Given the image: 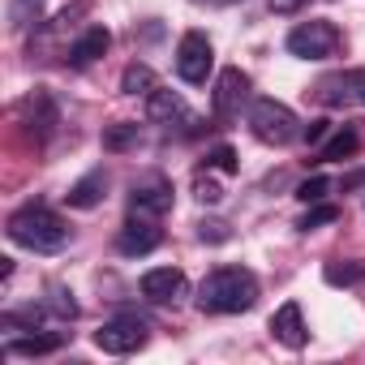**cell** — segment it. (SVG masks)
Segmentation results:
<instances>
[{
    "instance_id": "1",
    "label": "cell",
    "mask_w": 365,
    "mask_h": 365,
    "mask_svg": "<svg viewBox=\"0 0 365 365\" xmlns=\"http://www.w3.org/2000/svg\"><path fill=\"white\" fill-rule=\"evenodd\" d=\"M254 305H258V279L245 267H220L198 288V309L202 314H245Z\"/></svg>"
},
{
    "instance_id": "2",
    "label": "cell",
    "mask_w": 365,
    "mask_h": 365,
    "mask_svg": "<svg viewBox=\"0 0 365 365\" xmlns=\"http://www.w3.org/2000/svg\"><path fill=\"white\" fill-rule=\"evenodd\" d=\"M9 241L22 250H35V254H56L69 241V228L48 207H22L9 215Z\"/></svg>"
},
{
    "instance_id": "3",
    "label": "cell",
    "mask_w": 365,
    "mask_h": 365,
    "mask_svg": "<svg viewBox=\"0 0 365 365\" xmlns=\"http://www.w3.org/2000/svg\"><path fill=\"white\" fill-rule=\"evenodd\" d=\"M250 129H254V138L267 142V146H288V142L301 133V120H297V112H292L288 103H279V99H258V103L250 108Z\"/></svg>"
},
{
    "instance_id": "4",
    "label": "cell",
    "mask_w": 365,
    "mask_h": 365,
    "mask_svg": "<svg viewBox=\"0 0 365 365\" xmlns=\"http://www.w3.org/2000/svg\"><path fill=\"white\" fill-rule=\"evenodd\" d=\"M288 52L297 61H331L339 52V31L327 22V18H314V22H301L297 31H288Z\"/></svg>"
},
{
    "instance_id": "5",
    "label": "cell",
    "mask_w": 365,
    "mask_h": 365,
    "mask_svg": "<svg viewBox=\"0 0 365 365\" xmlns=\"http://www.w3.org/2000/svg\"><path fill=\"white\" fill-rule=\"evenodd\" d=\"M146 339H150V327H146V318H138V314H120V318H112V322H103V327L95 331V348H99V352H112V356H129V352H138Z\"/></svg>"
},
{
    "instance_id": "6",
    "label": "cell",
    "mask_w": 365,
    "mask_h": 365,
    "mask_svg": "<svg viewBox=\"0 0 365 365\" xmlns=\"http://www.w3.org/2000/svg\"><path fill=\"white\" fill-rule=\"evenodd\" d=\"M211 65H215V48H211V39L202 31H190L185 39L176 43V73L185 78L190 86H202Z\"/></svg>"
},
{
    "instance_id": "7",
    "label": "cell",
    "mask_w": 365,
    "mask_h": 365,
    "mask_svg": "<svg viewBox=\"0 0 365 365\" xmlns=\"http://www.w3.org/2000/svg\"><path fill=\"white\" fill-rule=\"evenodd\" d=\"M22 125H26V133H31L35 142H48V138L56 133V125H61L56 99H52L48 91H35V95H26V103H22Z\"/></svg>"
},
{
    "instance_id": "8",
    "label": "cell",
    "mask_w": 365,
    "mask_h": 365,
    "mask_svg": "<svg viewBox=\"0 0 365 365\" xmlns=\"http://www.w3.org/2000/svg\"><path fill=\"white\" fill-rule=\"evenodd\" d=\"M185 275H180L176 267H155L142 275V297L155 301V305H176L180 297H185Z\"/></svg>"
},
{
    "instance_id": "9",
    "label": "cell",
    "mask_w": 365,
    "mask_h": 365,
    "mask_svg": "<svg viewBox=\"0 0 365 365\" xmlns=\"http://www.w3.org/2000/svg\"><path fill=\"white\" fill-rule=\"evenodd\" d=\"M159 241H163V232L155 228L150 215H129L125 228H120V237H116V250L129 254V258H138V254H150Z\"/></svg>"
},
{
    "instance_id": "10",
    "label": "cell",
    "mask_w": 365,
    "mask_h": 365,
    "mask_svg": "<svg viewBox=\"0 0 365 365\" xmlns=\"http://www.w3.org/2000/svg\"><path fill=\"white\" fill-rule=\"evenodd\" d=\"M129 211L159 220L163 211H172V185H168V180H159V176L155 180H138L133 194H129Z\"/></svg>"
},
{
    "instance_id": "11",
    "label": "cell",
    "mask_w": 365,
    "mask_h": 365,
    "mask_svg": "<svg viewBox=\"0 0 365 365\" xmlns=\"http://www.w3.org/2000/svg\"><path fill=\"white\" fill-rule=\"evenodd\" d=\"M245 99H250V78H245L241 69H224L220 82H215V99H211V103H215V116H224V120L237 116Z\"/></svg>"
},
{
    "instance_id": "12",
    "label": "cell",
    "mask_w": 365,
    "mask_h": 365,
    "mask_svg": "<svg viewBox=\"0 0 365 365\" xmlns=\"http://www.w3.org/2000/svg\"><path fill=\"white\" fill-rule=\"evenodd\" d=\"M271 335H275L284 348H305L309 331H305V318H301V305H297V301H284V305L271 314Z\"/></svg>"
},
{
    "instance_id": "13",
    "label": "cell",
    "mask_w": 365,
    "mask_h": 365,
    "mask_svg": "<svg viewBox=\"0 0 365 365\" xmlns=\"http://www.w3.org/2000/svg\"><path fill=\"white\" fill-rule=\"evenodd\" d=\"M146 116L155 120V125H185L190 120V103L180 99V95H172V91H150L146 95Z\"/></svg>"
},
{
    "instance_id": "14",
    "label": "cell",
    "mask_w": 365,
    "mask_h": 365,
    "mask_svg": "<svg viewBox=\"0 0 365 365\" xmlns=\"http://www.w3.org/2000/svg\"><path fill=\"white\" fill-rule=\"evenodd\" d=\"M314 95H318V103H327V108H348V103H356V78H352V69H348V73H327V78L314 86Z\"/></svg>"
},
{
    "instance_id": "15",
    "label": "cell",
    "mask_w": 365,
    "mask_h": 365,
    "mask_svg": "<svg viewBox=\"0 0 365 365\" xmlns=\"http://www.w3.org/2000/svg\"><path fill=\"white\" fill-rule=\"evenodd\" d=\"M103 190H108V172L103 168H95V172H86L78 185L65 194L69 198V207H78V211H91V207H99L103 202Z\"/></svg>"
},
{
    "instance_id": "16",
    "label": "cell",
    "mask_w": 365,
    "mask_h": 365,
    "mask_svg": "<svg viewBox=\"0 0 365 365\" xmlns=\"http://www.w3.org/2000/svg\"><path fill=\"white\" fill-rule=\"evenodd\" d=\"M108 48H112V35H108L103 26H91V31H86V35H82V39L69 48V65H73V69H82V65L99 61Z\"/></svg>"
},
{
    "instance_id": "17",
    "label": "cell",
    "mask_w": 365,
    "mask_h": 365,
    "mask_svg": "<svg viewBox=\"0 0 365 365\" xmlns=\"http://www.w3.org/2000/svg\"><path fill=\"white\" fill-rule=\"evenodd\" d=\"M120 91L125 95H150V91H159V78H155V69L150 65H129L125 73H120Z\"/></svg>"
},
{
    "instance_id": "18",
    "label": "cell",
    "mask_w": 365,
    "mask_h": 365,
    "mask_svg": "<svg viewBox=\"0 0 365 365\" xmlns=\"http://www.w3.org/2000/svg\"><path fill=\"white\" fill-rule=\"evenodd\" d=\"M65 344V335H22V339H14L5 352L9 356H43V352H56Z\"/></svg>"
},
{
    "instance_id": "19",
    "label": "cell",
    "mask_w": 365,
    "mask_h": 365,
    "mask_svg": "<svg viewBox=\"0 0 365 365\" xmlns=\"http://www.w3.org/2000/svg\"><path fill=\"white\" fill-rule=\"evenodd\" d=\"M43 18V0H9V31H31Z\"/></svg>"
},
{
    "instance_id": "20",
    "label": "cell",
    "mask_w": 365,
    "mask_h": 365,
    "mask_svg": "<svg viewBox=\"0 0 365 365\" xmlns=\"http://www.w3.org/2000/svg\"><path fill=\"white\" fill-rule=\"evenodd\" d=\"M356 146H361L356 129H335L331 142L318 150V159H322V163H331V159H348V155H356Z\"/></svg>"
},
{
    "instance_id": "21",
    "label": "cell",
    "mask_w": 365,
    "mask_h": 365,
    "mask_svg": "<svg viewBox=\"0 0 365 365\" xmlns=\"http://www.w3.org/2000/svg\"><path fill=\"white\" fill-rule=\"evenodd\" d=\"M194 194H198V202H211V207H215V202L224 198V190H220V180L211 176V168L194 176Z\"/></svg>"
},
{
    "instance_id": "22",
    "label": "cell",
    "mask_w": 365,
    "mask_h": 365,
    "mask_svg": "<svg viewBox=\"0 0 365 365\" xmlns=\"http://www.w3.org/2000/svg\"><path fill=\"white\" fill-rule=\"evenodd\" d=\"M43 309H48V314H56V318H65V322L78 314V305H73V297H69L65 288H52V297L43 301Z\"/></svg>"
},
{
    "instance_id": "23",
    "label": "cell",
    "mask_w": 365,
    "mask_h": 365,
    "mask_svg": "<svg viewBox=\"0 0 365 365\" xmlns=\"http://www.w3.org/2000/svg\"><path fill=\"white\" fill-rule=\"evenodd\" d=\"M133 142H138V125H116V129L103 133V146H108V150H125V146H133Z\"/></svg>"
},
{
    "instance_id": "24",
    "label": "cell",
    "mask_w": 365,
    "mask_h": 365,
    "mask_svg": "<svg viewBox=\"0 0 365 365\" xmlns=\"http://www.w3.org/2000/svg\"><path fill=\"white\" fill-rule=\"evenodd\" d=\"M331 220H339V207H314V211H305V220H301V232H314V228H322V224H331Z\"/></svg>"
},
{
    "instance_id": "25",
    "label": "cell",
    "mask_w": 365,
    "mask_h": 365,
    "mask_svg": "<svg viewBox=\"0 0 365 365\" xmlns=\"http://www.w3.org/2000/svg\"><path fill=\"white\" fill-rule=\"evenodd\" d=\"M327 190H331V180H327V176H309L305 185L297 190V198H301V202H322V198H327Z\"/></svg>"
},
{
    "instance_id": "26",
    "label": "cell",
    "mask_w": 365,
    "mask_h": 365,
    "mask_svg": "<svg viewBox=\"0 0 365 365\" xmlns=\"http://www.w3.org/2000/svg\"><path fill=\"white\" fill-rule=\"evenodd\" d=\"M207 168H215V172H237V155H232V146H215V150L207 155Z\"/></svg>"
},
{
    "instance_id": "27",
    "label": "cell",
    "mask_w": 365,
    "mask_h": 365,
    "mask_svg": "<svg viewBox=\"0 0 365 365\" xmlns=\"http://www.w3.org/2000/svg\"><path fill=\"white\" fill-rule=\"evenodd\" d=\"M327 279L331 284H356V279H365V267H327Z\"/></svg>"
},
{
    "instance_id": "28",
    "label": "cell",
    "mask_w": 365,
    "mask_h": 365,
    "mask_svg": "<svg viewBox=\"0 0 365 365\" xmlns=\"http://www.w3.org/2000/svg\"><path fill=\"white\" fill-rule=\"evenodd\" d=\"M327 133H331V120H309L305 125V142H322Z\"/></svg>"
},
{
    "instance_id": "29",
    "label": "cell",
    "mask_w": 365,
    "mask_h": 365,
    "mask_svg": "<svg viewBox=\"0 0 365 365\" xmlns=\"http://www.w3.org/2000/svg\"><path fill=\"white\" fill-rule=\"evenodd\" d=\"M202 241H228V224H202Z\"/></svg>"
},
{
    "instance_id": "30",
    "label": "cell",
    "mask_w": 365,
    "mask_h": 365,
    "mask_svg": "<svg viewBox=\"0 0 365 365\" xmlns=\"http://www.w3.org/2000/svg\"><path fill=\"white\" fill-rule=\"evenodd\" d=\"M301 0H271V14H297Z\"/></svg>"
},
{
    "instance_id": "31",
    "label": "cell",
    "mask_w": 365,
    "mask_h": 365,
    "mask_svg": "<svg viewBox=\"0 0 365 365\" xmlns=\"http://www.w3.org/2000/svg\"><path fill=\"white\" fill-rule=\"evenodd\" d=\"M352 78H356V103H365V69H352Z\"/></svg>"
},
{
    "instance_id": "32",
    "label": "cell",
    "mask_w": 365,
    "mask_h": 365,
    "mask_svg": "<svg viewBox=\"0 0 365 365\" xmlns=\"http://www.w3.org/2000/svg\"><path fill=\"white\" fill-rule=\"evenodd\" d=\"M194 5H237V0H194Z\"/></svg>"
}]
</instances>
